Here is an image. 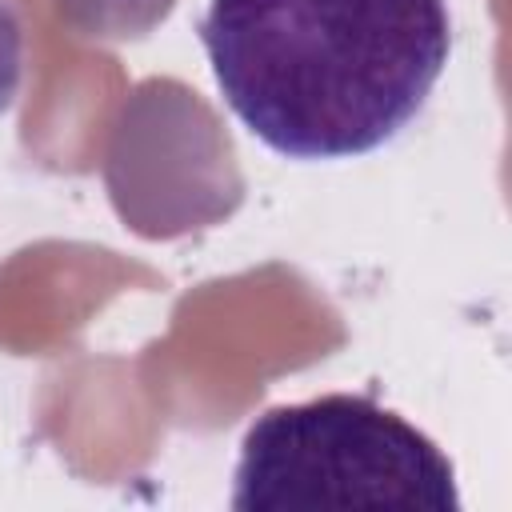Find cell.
I'll return each mask as SVG.
<instances>
[{
	"mask_svg": "<svg viewBox=\"0 0 512 512\" xmlns=\"http://www.w3.org/2000/svg\"><path fill=\"white\" fill-rule=\"evenodd\" d=\"M236 512H460L456 468L400 412L328 392L260 412L232 472Z\"/></svg>",
	"mask_w": 512,
	"mask_h": 512,
	"instance_id": "2",
	"label": "cell"
},
{
	"mask_svg": "<svg viewBox=\"0 0 512 512\" xmlns=\"http://www.w3.org/2000/svg\"><path fill=\"white\" fill-rule=\"evenodd\" d=\"M24 76V28L12 4L0 0V112L12 108Z\"/></svg>",
	"mask_w": 512,
	"mask_h": 512,
	"instance_id": "3",
	"label": "cell"
},
{
	"mask_svg": "<svg viewBox=\"0 0 512 512\" xmlns=\"http://www.w3.org/2000/svg\"><path fill=\"white\" fill-rule=\"evenodd\" d=\"M200 44L236 120L288 160L388 144L452 56L448 0H212Z\"/></svg>",
	"mask_w": 512,
	"mask_h": 512,
	"instance_id": "1",
	"label": "cell"
}]
</instances>
